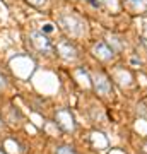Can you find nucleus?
<instances>
[{
  "mask_svg": "<svg viewBox=\"0 0 147 154\" xmlns=\"http://www.w3.org/2000/svg\"><path fill=\"white\" fill-rule=\"evenodd\" d=\"M29 41H31V45L38 50L39 53H50L53 50L51 41L43 34V31H31L29 33Z\"/></svg>",
  "mask_w": 147,
  "mask_h": 154,
  "instance_id": "1",
  "label": "nucleus"
},
{
  "mask_svg": "<svg viewBox=\"0 0 147 154\" xmlns=\"http://www.w3.org/2000/svg\"><path fill=\"white\" fill-rule=\"evenodd\" d=\"M57 123L60 125L62 130H65V132H72L74 128H75V122H74V116L69 110L65 108H62V110L57 111Z\"/></svg>",
  "mask_w": 147,
  "mask_h": 154,
  "instance_id": "2",
  "label": "nucleus"
},
{
  "mask_svg": "<svg viewBox=\"0 0 147 154\" xmlns=\"http://www.w3.org/2000/svg\"><path fill=\"white\" fill-rule=\"evenodd\" d=\"M58 22H60L62 28L70 34H81L82 28H84L82 22L79 21V19H75V17H72V16H62L60 19H58Z\"/></svg>",
  "mask_w": 147,
  "mask_h": 154,
  "instance_id": "3",
  "label": "nucleus"
},
{
  "mask_svg": "<svg viewBox=\"0 0 147 154\" xmlns=\"http://www.w3.org/2000/svg\"><path fill=\"white\" fill-rule=\"evenodd\" d=\"M93 84H94V89H96L99 94H103V96H106V94L111 93V84H109L108 77L104 75V74H101V72L94 74Z\"/></svg>",
  "mask_w": 147,
  "mask_h": 154,
  "instance_id": "4",
  "label": "nucleus"
},
{
  "mask_svg": "<svg viewBox=\"0 0 147 154\" xmlns=\"http://www.w3.org/2000/svg\"><path fill=\"white\" fill-rule=\"evenodd\" d=\"M93 51H94V55L98 57V58H101V60H111V58L115 57L113 48H109L104 41H99V43L94 45Z\"/></svg>",
  "mask_w": 147,
  "mask_h": 154,
  "instance_id": "5",
  "label": "nucleus"
},
{
  "mask_svg": "<svg viewBox=\"0 0 147 154\" xmlns=\"http://www.w3.org/2000/svg\"><path fill=\"white\" fill-rule=\"evenodd\" d=\"M57 50H58V53H60L65 60H74V58L77 57L75 48H74L69 41H60V43H58V46H57Z\"/></svg>",
  "mask_w": 147,
  "mask_h": 154,
  "instance_id": "6",
  "label": "nucleus"
},
{
  "mask_svg": "<svg viewBox=\"0 0 147 154\" xmlns=\"http://www.w3.org/2000/svg\"><path fill=\"white\" fill-rule=\"evenodd\" d=\"M57 154H77V152L72 147H69V146H62V147L57 149Z\"/></svg>",
  "mask_w": 147,
  "mask_h": 154,
  "instance_id": "7",
  "label": "nucleus"
},
{
  "mask_svg": "<svg viewBox=\"0 0 147 154\" xmlns=\"http://www.w3.org/2000/svg\"><path fill=\"white\" fill-rule=\"evenodd\" d=\"M31 5H34V7H41V5H44L46 4V0H27Z\"/></svg>",
  "mask_w": 147,
  "mask_h": 154,
  "instance_id": "8",
  "label": "nucleus"
},
{
  "mask_svg": "<svg viewBox=\"0 0 147 154\" xmlns=\"http://www.w3.org/2000/svg\"><path fill=\"white\" fill-rule=\"evenodd\" d=\"M130 4H133V5H145L147 0H128Z\"/></svg>",
  "mask_w": 147,
  "mask_h": 154,
  "instance_id": "9",
  "label": "nucleus"
},
{
  "mask_svg": "<svg viewBox=\"0 0 147 154\" xmlns=\"http://www.w3.org/2000/svg\"><path fill=\"white\" fill-rule=\"evenodd\" d=\"M43 29L46 31V33H51V31H53V26H51V24H44Z\"/></svg>",
  "mask_w": 147,
  "mask_h": 154,
  "instance_id": "10",
  "label": "nucleus"
},
{
  "mask_svg": "<svg viewBox=\"0 0 147 154\" xmlns=\"http://www.w3.org/2000/svg\"><path fill=\"white\" fill-rule=\"evenodd\" d=\"M142 152L147 154V144H144V146H142Z\"/></svg>",
  "mask_w": 147,
  "mask_h": 154,
  "instance_id": "11",
  "label": "nucleus"
},
{
  "mask_svg": "<svg viewBox=\"0 0 147 154\" xmlns=\"http://www.w3.org/2000/svg\"><path fill=\"white\" fill-rule=\"evenodd\" d=\"M144 45H145V48H147V39H144Z\"/></svg>",
  "mask_w": 147,
  "mask_h": 154,
  "instance_id": "12",
  "label": "nucleus"
},
{
  "mask_svg": "<svg viewBox=\"0 0 147 154\" xmlns=\"http://www.w3.org/2000/svg\"><path fill=\"white\" fill-rule=\"evenodd\" d=\"M101 2H108V0H101Z\"/></svg>",
  "mask_w": 147,
  "mask_h": 154,
  "instance_id": "13",
  "label": "nucleus"
}]
</instances>
